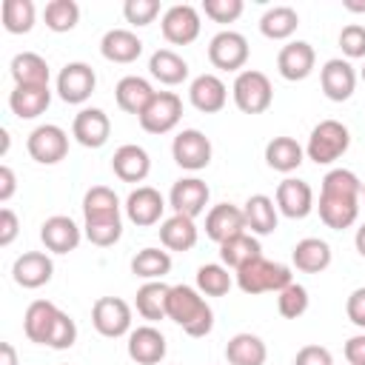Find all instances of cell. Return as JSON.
<instances>
[{
    "instance_id": "1",
    "label": "cell",
    "mask_w": 365,
    "mask_h": 365,
    "mask_svg": "<svg viewBox=\"0 0 365 365\" xmlns=\"http://www.w3.org/2000/svg\"><path fill=\"white\" fill-rule=\"evenodd\" d=\"M359 202H362V180L348 171V168H331L322 177L319 185V220L334 228H351L359 217Z\"/></svg>"
},
{
    "instance_id": "2",
    "label": "cell",
    "mask_w": 365,
    "mask_h": 365,
    "mask_svg": "<svg viewBox=\"0 0 365 365\" xmlns=\"http://www.w3.org/2000/svg\"><path fill=\"white\" fill-rule=\"evenodd\" d=\"M168 319L177 322L188 336H205L214 328L211 305L191 285H171V291H168Z\"/></svg>"
},
{
    "instance_id": "3",
    "label": "cell",
    "mask_w": 365,
    "mask_h": 365,
    "mask_svg": "<svg viewBox=\"0 0 365 365\" xmlns=\"http://www.w3.org/2000/svg\"><path fill=\"white\" fill-rule=\"evenodd\" d=\"M291 282H294L291 268L282 265V262H271V259H265L262 254L254 257L251 262H245L242 268H237V285H240L242 294H251V297L268 294V291L279 294V291L288 288Z\"/></svg>"
},
{
    "instance_id": "4",
    "label": "cell",
    "mask_w": 365,
    "mask_h": 365,
    "mask_svg": "<svg viewBox=\"0 0 365 365\" xmlns=\"http://www.w3.org/2000/svg\"><path fill=\"white\" fill-rule=\"evenodd\" d=\"M348 145H351V131L339 120H322L311 128L305 157L314 160L317 165H331L348 151Z\"/></svg>"
},
{
    "instance_id": "5",
    "label": "cell",
    "mask_w": 365,
    "mask_h": 365,
    "mask_svg": "<svg viewBox=\"0 0 365 365\" xmlns=\"http://www.w3.org/2000/svg\"><path fill=\"white\" fill-rule=\"evenodd\" d=\"M231 94H234V103L242 114H262V111H268V106L274 100V88H271L268 74H262L257 68L240 71L234 86H231Z\"/></svg>"
},
{
    "instance_id": "6",
    "label": "cell",
    "mask_w": 365,
    "mask_h": 365,
    "mask_svg": "<svg viewBox=\"0 0 365 365\" xmlns=\"http://www.w3.org/2000/svg\"><path fill=\"white\" fill-rule=\"evenodd\" d=\"M180 117H182V100L174 91H157L137 120L148 134H168L171 128H177Z\"/></svg>"
},
{
    "instance_id": "7",
    "label": "cell",
    "mask_w": 365,
    "mask_h": 365,
    "mask_svg": "<svg viewBox=\"0 0 365 365\" xmlns=\"http://www.w3.org/2000/svg\"><path fill=\"white\" fill-rule=\"evenodd\" d=\"M26 148H29V157L34 163L54 165V163H60L68 154V134L60 125H54V123H43V125H37L29 134Z\"/></svg>"
},
{
    "instance_id": "8",
    "label": "cell",
    "mask_w": 365,
    "mask_h": 365,
    "mask_svg": "<svg viewBox=\"0 0 365 365\" xmlns=\"http://www.w3.org/2000/svg\"><path fill=\"white\" fill-rule=\"evenodd\" d=\"M91 325L97 328V334L117 339L123 334H131V308L125 299L120 297H100L91 305Z\"/></svg>"
},
{
    "instance_id": "9",
    "label": "cell",
    "mask_w": 365,
    "mask_h": 365,
    "mask_svg": "<svg viewBox=\"0 0 365 365\" xmlns=\"http://www.w3.org/2000/svg\"><path fill=\"white\" fill-rule=\"evenodd\" d=\"M208 60L220 71H240L248 63V40L240 31H217L208 43Z\"/></svg>"
},
{
    "instance_id": "10",
    "label": "cell",
    "mask_w": 365,
    "mask_h": 365,
    "mask_svg": "<svg viewBox=\"0 0 365 365\" xmlns=\"http://www.w3.org/2000/svg\"><path fill=\"white\" fill-rule=\"evenodd\" d=\"M211 140L197 128H182L171 143V157L185 171H202L211 163Z\"/></svg>"
},
{
    "instance_id": "11",
    "label": "cell",
    "mask_w": 365,
    "mask_h": 365,
    "mask_svg": "<svg viewBox=\"0 0 365 365\" xmlns=\"http://www.w3.org/2000/svg\"><path fill=\"white\" fill-rule=\"evenodd\" d=\"M160 29H163V37L171 46H188V43H194L200 37V29H202L200 11L194 6H188V3H177V6L165 9Z\"/></svg>"
},
{
    "instance_id": "12",
    "label": "cell",
    "mask_w": 365,
    "mask_h": 365,
    "mask_svg": "<svg viewBox=\"0 0 365 365\" xmlns=\"http://www.w3.org/2000/svg\"><path fill=\"white\" fill-rule=\"evenodd\" d=\"M97 86V74L88 63H66L57 74V94L63 103L80 106L94 94Z\"/></svg>"
},
{
    "instance_id": "13",
    "label": "cell",
    "mask_w": 365,
    "mask_h": 365,
    "mask_svg": "<svg viewBox=\"0 0 365 365\" xmlns=\"http://www.w3.org/2000/svg\"><path fill=\"white\" fill-rule=\"evenodd\" d=\"M208 185L200 180V177H182L171 185V194H168V202L174 208V214H182V217H200L208 205Z\"/></svg>"
},
{
    "instance_id": "14",
    "label": "cell",
    "mask_w": 365,
    "mask_h": 365,
    "mask_svg": "<svg viewBox=\"0 0 365 365\" xmlns=\"http://www.w3.org/2000/svg\"><path fill=\"white\" fill-rule=\"evenodd\" d=\"M277 211L285 214L288 220H302L314 211V191L305 180H294V177H285L279 185H277Z\"/></svg>"
},
{
    "instance_id": "15",
    "label": "cell",
    "mask_w": 365,
    "mask_h": 365,
    "mask_svg": "<svg viewBox=\"0 0 365 365\" xmlns=\"http://www.w3.org/2000/svg\"><path fill=\"white\" fill-rule=\"evenodd\" d=\"M319 86H322V94H325L328 100L345 103V100H351V94H354V88H356V71H354V66H351L348 60L334 57V60H328V63L322 66V71H319Z\"/></svg>"
},
{
    "instance_id": "16",
    "label": "cell",
    "mask_w": 365,
    "mask_h": 365,
    "mask_svg": "<svg viewBox=\"0 0 365 365\" xmlns=\"http://www.w3.org/2000/svg\"><path fill=\"white\" fill-rule=\"evenodd\" d=\"M163 211H165V200H163V194H160L157 188H151V185H137V188L125 197V217H128L134 225H140V228H148V225L160 222Z\"/></svg>"
},
{
    "instance_id": "17",
    "label": "cell",
    "mask_w": 365,
    "mask_h": 365,
    "mask_svg": "<svg viewBox=\"0 0 365 365\" xmlns=\"http://www.w3.org/2000/svg\"><path fill=\"white\" fill-rule=\"evenodd\" d=\"M314 63H317L314 46L305 43V40H291L277 54V71H279V77H285L291 83L305 80L314 71Z\"/></svg>"
},
{
    "instance_id": "18",
    "label": "cell",
    "mask_w": 365,
    "mask_h": 365,
    "mask_svg": "<svg viewBox=\"0 0 365 365\" xmlns=\"http://www.w3.org/2000/svg\"><path fill=\"white\" fill-rule=\"evenodd\" d=\"M71 134L80 145L86 148H100L108 143V134H111V120L103 108H80L74 114V123H71Z\"/></svg>"
},
{
    "instance_id": "19",
    "label": "cell",
    "mask_w": 365,
    "mask_h": 365,
    "mask_svg": "<svg viewBox=\"0 0 365 365\" xmlns=\"http://www.w3.org/2000/svg\"><path fill=\"white\" fill-rule=\"evenodd\" d=\"M125 351L137 365H157V362H163L168 345H165L163 331H157L154 325H140L128 334Z\"/></svg>"
},
{
    "instance_id": "20",
    "label": "cell",
    "mask_w": 365,
    "mask_h": 365,
    "mask_svg": "<svg viewBox=\"0 0 365 365\" xmlns=\"http://www.w3.org/2000/svg\"><path fill=\"white\" fill-rule=\"evenodd\" d=\"M40 240L51 254H68L80 245L83 231L77 228V222L66 214H54L40 225Z\"/></svg>"
},
{
    "instance_id": "21",
    "label": "cell",
    "mask_w": 365,
    "mask_h": 365,
    "mask_svg": "<svg viewBox=\"0 0 365 365\" xmlns=\"http://www.w3.org/2000/svg\"><path fill=\"white\" fill-rule=\"evenodd\" d=\"M188 100L197 111L202 114H217L225 108V100H228V88L225 83L217 77V74H200L191 80L188 86Z\"/></svg>"
},
{
    "instance_id": "22",
    "label": "cell",
    "mask_w": 365,
    "mask_h": 365,
    "mask_svg": "<svg viewBox=\"0 0 365 365\" xmlns=\"http://www.w3.org/2000/svg\"><path fill=\"white\" fill-rule=\"evenodd\" d=\"M242 231H245V214H242V208H237L231 202H220L205 214V234L217 245H222L225 240H231Z\"/></svg>"
},
{
    "instance_id": "23",
    "label": "cell",
    "mask_w": 365,
    "mask_h": 365,
    "mask_svg": "<svg viewBox=\"0 0 365 365\" xmlns=\"http://www.w3.org/2000/svg\"><path fill=\"white\" fill-rule=\"evenodd\" d=\"M51 274H54V262L43 251H23L11 265V277L23 288H40L51 279Z\"/></svg>"
},
{
    "instance_id": "24",
    "label": "cell",
    "mask_w": 365,
    "mask_h": 365,
    "mask_svg": "<svg viewBox=\"0 0 365 365\" xmlns=\"http://www.w3.org/2000/svg\"><path fill=\"white\" fill-rule=\"evenodd\" d=\"M111 171L117 174V180L123 182H143L151 171V160H148V151L143 145H134V143H125L114 151L111 157Z\"/></svg>"
},
{
    "instance_id": "25",
    "label": "cell",
    "mask_w": 365,
    "mask_h": 365,
    "mask_svg": "<svg viewBox=\"0 0 365 365\" xmlns=\"http://www.w3.org/2000/svg\"><path fill=\"white\" fill-rule=\"evenodd\" d=\"M100 54L108 63H134L143 54V40L128 29H111L100 40Z\"/></svg>"
},
{
    "instance_id": "26",
    "label": "cell",
    "mask_w": 365,
    "mask_h": 365,
    "mask_svg": "<svg viewBox=\"0 0 365 365\" xmlns=\"http://www.w3.org/2000/svg\"><path fill=\"white\" fill-rule=\"evenodd\" d=\"M291 262L297 271L302 274H319L331 265V245L319 237H305L294 245L291 251Z\"/></svg>"
},
{
    "instance_id": "27",
    "label": "cell",
    "mask_w": 365,
    "mask_h": 365,
    "mask_svg": "<svg viewBox=\"0 0 365 365\" xmlns=\"http://www.w3.org/2000/svg\"><path fill=\"white\" fill-rule=\"evenodd\" d=\"M154 94H157V91L151 88V83H148L145 77H137V74L123 77V80L117 83V88H114L117 106H120L125 114H137V117L145 111V106L151 103Z\"/></svg>"
},
{
    "instance_id": "28",
    "label": "cell",
    "mask_w": 365,
    "mask_h": 365,
    "mask_svg": "<svg viewBox=\"0 0 365 365\" xmlns=\"http://www.w3.org/2000/svg\"><path fill=\"white\" fill-rule=\"evenodd\" d=\"M51 103V91L48 86H14V91L9 94V108L14 111V117L20 120H34L40 117Z\"/></svg>"
},
{
    "instance_id": "29",
    "label": "cell",
    "mask_w": 365,
    "mask_h": 365,
    "mask_svg": "<svg viewBox=\"0 0 365 365\" xmlns=\"http://www.w3.org/2000/svg\"><path fill=\"white\" fill-rule=\"evenodd\" d=\"M168 291L171 285L160 282V279H151L145 285L137 288V297H134V305H137V314L148 322H160L168 317Z\"/></svg>"
},
{
    "instance_id": "30",
    "label": "cell",
    "mask_w": 365,
    "mask_h": 365,
    "mask_svg": "<svg viewBox=\"0 0 365 365\" xmlns=\"http://www.w3.org/2000/svg\"><path fill=\"white\" fill-rule=\"evenodd\" d=\"M225 359L228 365H265L268 359V348L257 334H234L225 345Z\"/></svg>"
},
{
    "instance_id": "31",
    "label": "cell",
    "mask_w": 365,
    "mask_h": 365,
    "mask_svg": "<svg viewBox=\"0 0 365 365\" xmlns=\"http://www.w3.org/2000/svg\"><path fill=\"white\" fill-rule=\"evenodd\" d=\"M302 160H305V148L294 137H274L265 145V163H268V168H274L279 174L297 171L302 165Z\"/></svg>"
},
{
    "instance_id": "32",
    "label": "cell",
    "mask_w": 365,
    "mask_h": 365,
    "mask_svg": "<svg viewBox=\"0 0 365 365\" xmlns=\"http://www.w3.org/2000/svg\"><path fill=\"white\" fill-rule=\"evenodd\" d=\"M57 314H60V308H57L54 302H48V299H34V302L26 308V317H23V331H26V336H29L31 342H37V345H46Z\"/></svg>"
},
{
    "instance_id": "33",
    "label": "cell",
    "mask_w": 365,
    "mask_h": 365,
    "mask_svg": "<svg viewBox=\"0 0 365 365\" xmlns=\"http://www.w3.org/2000/svg\"><path fill=\"white\" fill-rule=\"evenodd\" d=\"M160 242L168 251H191L197 245V225L191 217L171 214L168 220L160 222Z\"/></svg>"
},
{
    "instance_id": "34",
    "label": "cell",
    "mask_w": 365,
    "mask_h": 365,
    "mask_svg": "<svg viewBox=\"0 0 365 365\" xmlns=\"http://www.w3.org/2000/svg\"><path fill=\"white\" fill-rule=\"evenodd\" d=\"M242 214H245V228H251V234L257 237H265L277 228V202L265 194L248 197L242 205Z\"/></svg>"
},
{
    "instance_id": "35",
    "label": "cell",
    "mask_w": 365,
    "mask_h": 365,
    "mask_svg": "<svg viewBox=\"0 0 365 365\" xmlns=\"http://www.w3.org/2000/svg\"><path fill=\"white\" fill-rule=\"evenodd\" d=\"M83 217L86 222L100 220H120V200L108 185H94L83 197Z\"/></svg>"
},
{
    "instance_id": "36",
    "label": "cell",
    "mask_w": 365,
    "mask_h": 365,
    "mask_svg": "<svg viewBox=\"0 0 365 365\" xmlns=\"http://www.w3.org/2000/svg\"><path fill=\"white\" fill-rule=\"evenodd\" d=\"M148 71L163 86H177V83H182L188 77V63L171 48H157L151 54V60H148Z\"/></svg>"
},
{
    "instance_id": "37",
    "label": "cell",
    "mask_w": 365,
    "mask_h": 365,
    "mask_svg": "<svg viewBox=\"0 0 365 365\" xmlns=\"http://www.w3.org/2000/svg\"><path fill=\"white\" fill-rule=\"evenodd\" d=\"M14 86H48V63L34 51H20L11 60Z\"/></svg>"
},
{
    "instance_id": "38",
    "label": "cell",
    "mask_w": 365,
    "mask_h": 365,
    "mask_svg": "<svg viewBox=\"0 0 365 365\" xmlns=\"http://www.w3.org/2000/svg\"><path fill=\"white\" fill-rule=\"evenodd\" d=\"M262 254V248H259V240L254 237V234H248V231H242V234H237V237H231V240H225L222 245H220V259H222V265L225 268H242L245 262H251L254 257H259Z\"/></svg>"
},
{
    "instance_id": "39",
    "label": "cell",
    "mask_w": 365,
    "mask_h": 365,
    "mask_svg": "<svg viewBox=\"0 0 365 365\" xmlns=\"http://www.w3.org/2000/svg\"><path fill=\"white\" fill-rule=\"evenodd\" d=\"M299 26V14L291 6H274L259 17V31L268 40H288Z\"/></svg>"
},
{
    "instance_id": "40",
    "label": "cell",
    "mask_w": 365,
    "mask_h": 365,
    "mask_svg": "<svg viewBox=\"0 0 365 365\" xmlns=\"http://www.w3.org/2000/svg\"><path fill=\"white\" fill-rule=\"evenodd\" d=\"M168 271H171V254L163 251V248H143L131 259V274L134 277H143L145 282L163 279Z\"/></svg>"
},
{
    "instance_id": "41",
    "label": "cell",
    "mask_w": 365,
    "mask_h": 365,
    "mask_svg": "<svg viewBox=\"0 0 365 365\" xmlns=\"http://www.w3.org/2000/svg\"><path fill=\"white\" fill-rule=\"evenodd\" d=\"M234 279L228 274L225 265L220 262H208V265H200L197 271V291L205 294V297H225L231 291Z\"/></svg>"
},
{
    "instance_id": "42",
    "label": "cell",
    "mask_w": 365,
    "mask_h": 365,
    "mask_svg": "<svg viewBox=\"0 0 365 365\" xmlns=\"http://www.w3.org/2000/svg\"><path fill=\"white\" fill-rule=\"evenodd\" d=\"M34 3L31 0H3V29L11 34H26L34 26Z\"/></svg>"
},
{
    "instance_id": "43",
    "label": "cell",
    "mask_w": 365,
    "mask_h": 365,
    "mask_svg": "<svg viewBox=\"0 0 365 365\" xmlns=\"http://www.w3.org/2000/svg\"><path fill=\"white\" fill-rule=\"evenodd\" d=\"M43 20H46V26H48L51 31H57V34L71 31V29L77 26V20H80V6H77L74 0H51V3H46V9H43Z\"/></svg>"
},
{
    "instance_id": "44",
    "label": "cell",
    "mask_w": 365,
    "mask_h": 365,
    "mask_svg": "<svg viewBox=\"0 0 365 365\" xmlns=\"http://www.w3.org/2000/svg\"><path fill=\"white\" fill-rule=\"evenodd\" d=\"M277 311H279L285 319H299V317L308 311V291H305V285L291 282L288 288H282V291L277 294Z\"/></svg>"
},
{
    "instance_id": "45",
    "label": "cell",
    "mask_w": 365,
    "mask_h": 365,
    "mask_svg": "<svg viewBox=\"0 0 365 365\" xmlns=\"http://www.w3.org/2000/svg\"><path fill=\"white\" fill-rule=\"evenodd\" d=\"M86 240L97 248H108L123 237V220H100V222H86L83 225Z\"/></svg>"
},
{
    "instance_id": "46",
    "label": "cell",
    "mask_w": 365,
    "mask_h": 365,
    "mask_svg": "<svg viewBox=\"0 0 365 365\" xmlns=\"http://www.w3.org/2000/svg\"><path fill=\"white\" fill-rule=\"evenodd\" d=\"M74 342H77V325H74V319L66 311H60L57 319H54V325H51V334H48L46 345L54 348V351H66Z\"/></svg>"
},
{
    "instance_id": "47",
    "label": "cell",
    "mask_w": 365,
    "mask_h": 365,
    "mask_svg": "<svg viewBox=\"0 0 365 365\" xmlns=\"http://www.w3.org/2000/svg\"><path fill=\"white\" fill-rule=\"evenodd\" d=\"M339 48L348 60H359L365 57V26L359 23H348L342 31H339Z\"/></svg>"
},
{
    "instance_id": "48",
    "label": "cell",
    "mask_w": 365,
    "mask_h": 365,
    "mask_svg": "<svg viewBox=\"0 0 365 365\" xmlns=\"http://www.w3.org/2000/svg\"><path fill=\"white\" fill-rule=\"evenodd\" d=\"M123 14L131 26H148L160 14V3L157 0H125Z\"/></svg>"
},
{
    "instance_id": "49",
    "label": "cell",
    "mask_w": 365,
    "mask_h": 365,
    "mask_svg": "<svg viewBox=\"0 0 365 365\" xmlns=\"http://www.w3.org/2000/svg\"><path fill=\"white\" fill-rule=\"evenodd\" d=\"M202 11L214 23H234L242 14V0H202Z\"/></svg>"
},
{
    "instance_id": "50",
    "label": "cell",
    "mask_w": 365,
    "mask_h": 365,
    "mask_svg": "<svg viewBox=\"0 0 365 365\" xmlns=\"http://www.w3.org/2000/svg\"><path fill=\"white\" fill-rule=\"evenodd\" d=\"M294 365H334V356L322 345H305V348L297 351Z\"/></svg>"
},
{
    "instance_id": "51",
    "label": "cell",
    "mask_w": 365,
    "mask_h": 365,
    "mask_svg": "<svg viewBox=\"0 0 365 365\" xmlns=\"http://www.w3.org/2000/svg\"><path fill=\"white\" fill-rule=\"evenodd\" d=\"M345 314L356 328H365V288H354L345 299Z\"/></svg>"
},
{
    "instance_id": "52",
    "label": "cell",
    "mask_w": 365,
    "mask_h": 365,
    "mask_svg": "<svg viewBox=\"0 0 365 365\" xmlns=\"http://www.w3.org/2000/svg\"><path fill=\"white\" fill-rule=\"evenodd\" d=\"M17 214L11 208H0V245H11L14 237H17Z\"/></svg>"
},
{
    "instance_id": "53",
    "label": "cell",
    "mask_w": 365,
    "mask_h": 365,
    "mask_svg": "<svg viewBox=\"0 0 365 365\" xmlns=\"http://www.w3.org/2000/svg\"><path fill=\"white\" fill-rule=\"evenodd\" d=\"M345 359L348 365H365V334H354L345 342Z\"/></svg>"
},
{
    "instance_id": "54",
    "label": "cell",
    "mask_w": 365,
    "mask_h": 365,
    "mask_svg": "<svg viewBox=\"0 0 365 365\" xmlns=\"http://www.w3.org/2000/svg\"><path fill=\"white\" fill-rule=\"evenodd\" d=\"M17 188V180H14V171L9 165H0V202H9L11 194Z\"/></svg>"
},
{
    "instance_id": "55",
    "label": "cell",
    "mask_w": 365,
    "mask_h": 365,
    "mask_svg": "<svg viewBox=\"0 0 365 365\" xmlns=\"http://www.w3.org/2000/svg\"><path fill=\"white\" fill-rule=\"evenodd\" d=\"M0 365H17V351L11 342H0Z\"/></svg>"
},
{
    "instance_id": "56",
    "label": "cell",
    "mask_w": 365,
    "mask_h": 365,
    "mask_svg": "<svg viewBox=\"0 0 365 365\" xmlns=\"http://www.w3.org/2000/svg\"><path fill=\"white\" fill-rule=\"evenodd\" d=\"M354 245H356L359 257H365V222L356 228V234H354Z\"/></svg>"
},
{
    "instance_id": "57",
    "label": "cell",
    "mask_w": 365,
    "mask_h": 365,
    "mask_svg": "<svg viewBox=\"0 0 365 365\" xmlns=\"http://www.w3.org/2000/svg\"><path fill=\"white\" fill-rule=\"evenodd\" d=\"M342 6L348 11H365V3H356V0H342Z\"/></svg>"
},
{
    "instance_id": "58",
    "label": "cell",
    "mask_w": 365,
    "mask_h": 365,
    "mask_svg": "<svg viewBox=\"0 0 365 365\" xmlns=\"http://www.w3.org/2000/svg\"><path fill=\"white\" fill-rule=\"evenodd\" d=\"M359 77H362V83H365V66H362V68H359Z\"/></svg>"
},
{
    "instance_id": "59",
    "label": "cell",
    "mask_w": 365,
    "mask_h": 365,
    "mask_svg": "<svg viewBox=\"0 0 365 365\" xmlns=\"http://www.w3.org/2000/svg\"><path fill=\"white\" fill-rule=\"evenodd\" d=\"M362 202H365V180H362Z\"/></svg>"
}]
</instances>
